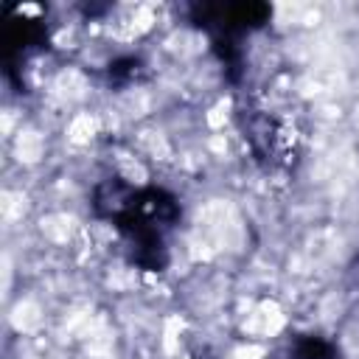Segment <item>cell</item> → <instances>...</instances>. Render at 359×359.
Returning <instances> with one entry per match:
<instances>
[{"label":"cell","mask_w":359,"mask_h":359,"mask_svg":"<svg viewBox=\"0 0 359 359\" xmlns=\"http://www.w3.org/2000/svg\"><path fill=\"white\" fill-rule=\"evenodd\" d=\"M95 210L115 222L132 244V261L160 272L165 266V233L180 219L177 199L163 188H129L121 180H107L95 188Z\"/></svg>","instance_id":"6da1fadb"},{"label":"cell","mask_w":359,"mask_h":359,"mask_svg":"<svg viewBox=\"0 0 359 359\" xmlns=\"http://www.w3.org/2000/svg\"><path fill=\"white\" fill-rule=\"evenodd\" d=\"M272 8L266 3H219V6H194L191 17L196 25H216L224 36L233 31H250L269 20Z\"/></svg>","instance_id":"7a4b0ae2"},{"label":"cell","mask_w":359,"mask_h":359,"mask_svg":"<svg viewBox=\"0 0 359 359\" xmlns=\"http://www.w3.org/2000/svg\"><path fill=\"white\" fill-rule=\"evenodd\" d=\"M45 42V25L36 17H8V28H6V48L8 56H17L20 50L31 48V45H42Z\"/></svg>","instance_id":"3957f363"},{"label":"cell","mask_w":359,"mask_h":359,"mask_svg":"<svg viewBox=\"0 0 359 359\" xmlns=\"http://www.w3.org/2000/svg\"><path fill=\"white\" fill-rule=\"evenodd\" d=\"M294 359H337V348L325 342L323 337H297L294 342Z\"/></svg>","instance_id":"277c9868"}]
</instances>
